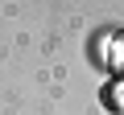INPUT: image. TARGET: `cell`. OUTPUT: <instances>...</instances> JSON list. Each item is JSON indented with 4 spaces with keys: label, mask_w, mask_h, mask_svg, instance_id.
Instances as JSON below:
<instances>
[{
    "label": "cell",
    "mask_w": 124,
    "mask_h": 115,
    "mask_svg": "<svg viewBox=\"0 0 124 115\" xmlns=\"http://www.w3.org/2000/svg\"><path fill=\"white\" fill-rule=\"evenodd\" d=\"M120 37H124V33H120Z\"/></svg>",
    "instance_id": "obj_1"
}]
</instances>
